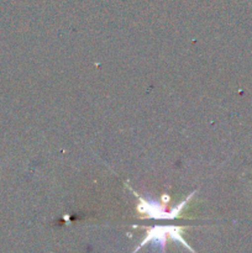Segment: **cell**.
Segmentation results:
<instances>
[{
	"mask_svg": "<svg viewBox=\"0 0 252 253\" xmlns=\"http://www.w3.org/2000/svg\"><path fill=\"white\" fill-rule=\"evenodd\" d=\"M193 194H194V193H193ZM193 194H190L182 204L178 205L177 208H173L169 211H167V210L165 209V207L161 205L158 202H156L155 199L140 197L138 198V199H140V203H138L137 205V210L141 214H146V216L151 217V219H175V217L179 216L180 212H182V209L188 204V202H189V199L192 198Z\"/></svg>",
	"mask_w": 252,
	"mask_h": 253,
	"instance_id": "7a4b0ae2",
	"label": "cell"
},
{
	"mask_svg": "<svg viewBox=\"0 0 252 253\" xmlns=\"http://www.w3.org/2000/svg\"><path fill=\"white\" fill-rule=\"evenodd\" d=\"M182 231H183L182 227H178V226H155V227H151V229L147 231V234H146V237L143 239V241L141 242L140 246H138L137 249L133 251V253H135L136 251H138L141 247H143L145 245H147V244H155V246H158L161 249V253H163V249H165L166 241H167L168 237H169V239H172L173 241L180 242V244H182L183 246L187 247L189 251L194 252L192 249H190L189 246H188L187 242L183 240Z\"/></svg>",
	"mask_w": 252,
	"mask_h": 253,
	"instance_id": "6da1fadb",
	"label": "cell"
}]
</instances>
